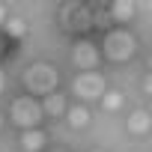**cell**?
Returning <instances> with one entry per match:
<instances>
[{
    "label": "cell",
    "instance_id": "6",
    "mask_svg": "<svg viewBox=\"0 0 152 152\" xmlns=\"http://www.w3.org/2000/svg\"><path fill=\"white\" fill-rule=\"evenodd\" d=\"M96 60H99V54H96V48H93L90 42L75 45V51H72V63L78 66V69H93V66H96Z\"/></svg>",
    "mask_w": 152,
    "mask_h": 152
},
{
    "label": "cell",
    "instance_id": "10",
    "mask_svg": "<svg viewBox=\"0 0 152 152\" xmlns=\"http://www.w3.org/2000/svg\"><path fill=\"white\" fill-rule=\"evenodd\" d=\"M110 9H113V18H116V21H128V18L134 15V9H137V6L131 3V0H116Z\"/></svg>",
    "mask_w": 152,
    "mask_h": 152
},
{
    "label": "cell",
    "instance_id": "13",
    "mask_svg": "<svg viewBox=\"0 0 152 152\" xmlns=\"http://www.w3.org/2000/svg\"><path fill=\"white\" fill-rule=\"evenodd\" d=\"M102 107L110 110V113L119 110V107H122V96H119V93H104V96H102Z\"/></svg>",
    "mask_w": 152,
    "mask_h": 152
},
{
    "label": "cell",
    "instance_id": "4",
    "mask_svg": "<svg viewBox=\"0 0 152 152\" xmlns=\"http://www.w3.org/2000/svg\"><path fill=\"white\" fill-rule=\"evenodd\" d=\"M63 21H66V27L69 30H90L93 27V6H87V3H69L66 9H63Z\"/></svg>",
    "mask_w": 152,
    "mask_h": 152
},
{
    "label": "cell",
    "instance_id": "5",
    "mask_svg": "<svg viewBox=\"0 0 152 152\" xmlns=\"http://www.w3.org/2000/svg\"><path fill=\"white\" fill-rule=\"evenodd\" d=\"M75 96L78 99H99V96H104V81L96 72H84L81 78H75Z\"/></svg>",
    "mask_w": 152,
    "mask_h": 152
},
{
    "label": "cell",
    "instance_id": "2",
    "mask_svg": "<svg viewBox=\"0 0 152 152\" xmlns=\"http://www.w3.org/2000/svg\"><path fill=\"white\" fill-rule=\"evenodd\" d=\"M104 54H107L110 60H128V57L134 54V36H131L128 30L110 33L107 42H104Z\"/></svg>",
    "mask_w": 152,
    "mask_h": 152
},
{
    "label": "cell",
    "instance_id": "15",
    "mask_svg": "<svg viewBox=\"0 0 152 152\" xmlns=\"http://www.w3.org/2000/svg\"><path fill=\"white\" fill-rule=\"evenodd\" d=\"M3 84H6V75H3V72H0V90H3Z\"/></svg>",
    "mask_w": 152,
    "mask_h": 152
},
{
    "label": "cell",
    "instance_id": "12",
    "mask_svg": "<svg viewBox=\"0 0 152 152\" xmlns=\"http://www.w3.org/2000/svg\"><path fill=\"white\" fill-rule=\"evenodd\" d=\"M42 110H48L51 116H60V113L66 110V102H63V96H60V93H51V96L45 99V107H42Z\"/></svg>",
    "mask_w": 152,
    "mask_h": 152
},
{
    "label": "cell",
    "instance_id": "3",
    "mask_svg": "<svg viewBox=\"0 0 152 152\" xmlns=\"http://www.w3.org/2000/svg\"><path fill=\"white\" fill-rule=\"evenodd\" d=\"M12 119L30 131V128L42 119V104L33 102V99H15V104H12Z\"/></svg>",
    "mask_w": 152,
    "mask_h": 152
},
{
    "label": "cell",
    "instance_id": "8",
    "mask_svg": "<svg viewBox=\"0 0 152 152\" xmlns=\"http://www.w3.org/2000/svg\"><path fill=\"white\" fill-rule=\"evenodd\" d=\"M42 143H45V134H42V131H36V128L24 131V137H21V146H24L27 152H36V149H42Z\"/></svg>",
    "mask_w": 152,
    "mask_h": 152
},
{
    "label": "cell",
    "instance_id": "11",
    "mask_svg": "<svg viewBox=\"0 0 152 152\" xmlns=\"http://www.w3.org/2000/svg\"><path fill=\"white\" fill-rule=\"evenodd\" d=\"M3 24H6V33H9L12 39H21V36H27V21H24V18H18V15H15V18H6Z\"/></svg>",
    "mask_w": 152,
    "mask_h": 152
},
{
    "label": "cell",
    "instance_id": "1",
    "mask_svg": "<svg viewBox=\"0 0 152 152\" xmlns=\"http://www.w3.org/2000/svg\"><path fill=\"white\" fill-rule=\"evenodd\" d=\"M24 87L30 93H45L51 96L57 90V72L48 66V63H33L27 72H24Z\"/></svg>",
    "mask_w": 152,
    "mask_h": 152
},
{
    "label": "cell",
    "instance_id": "7",
    "mask_svg": "<svg viewBox=\"0 0 152 152\" xmlns=\"http://www.w3.org/2000/svg\"><path fill=\"white\" fill-rule=\"evenodd\" d=\"M152 128V116L146 113V110H134L131 116H128V131L131 134H146Z\"/></svg>",
    "mask_w": 152,
    "mask_h": 152
},
{
    "label": "cell",
    "instance_id": "9",
    "mask_svg": "<svg viewBox=\"0 0 152 152\" xmlns=\"http://www.w3.org/2000/svg\"><path fill=\"white\" fill-rule=\"evenodd\" d=\"M69 125H72V128H84V125H90V110L81 107V104L72 107V110H69Z\"/></svg>",
    "mask_w": 152,
    "mask_h": 152
},
{
    "label": "cell",
    "instance_id": "14",
    "mask_svg": "<svg viewBox=\"0 0 152 152\" xmlns=\"http://www.w3.org/2000/svg\"><path fill=\"white\" fill-rule=\"evenodd\" d=\"M3 21H6V6L0 3V24H3Z\"/></svg>",
    "mask_w": 152,
    "mask_h": 152
},
{
    "label": "cell",
    "instance_id": "16",
    "mask_svg": "<svg viewBox=\"0 0 152 152\" xmlns=\"http://www.w3.org/2000/svg\"><path fill=\"white\" fill-rule=\"evenodd\" d=\"M0 125H3V116H0Z\"/></svg>",
    "mask_w": 152,
    "mask_h": 152
}]
</instances>
